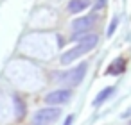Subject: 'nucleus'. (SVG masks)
<instances>
[{"mask_svg": "<svg viewBox=\"0 0 131 125\" xmlns=\"http://www.w3.org/2000/svg\"><path fill=\"white\" fill-rule=\"evenodd\" d=\"M97 41H99V38H97L95 34H88V36H84V38H83L74 48H70L68 52H65V54L61 55V64H68V63H72L74 59L81 57L83 54L93 50V48L97 47Z\"/></svg>", "mask_w": 131, "mask_h": 125, "instance_id": "nucleus-1", "label": "nucleus"}, {"mask_svg": "<svg viewBox=\"0 0 131 125\" xmlns=\"http://www.w3.org/2000/svg\"><path fill=\"white\" fill-rule=\"evenodd\" d=\"M97 16L95 15H88V16H81L77 20L72 22V29H74V36L72 41H81L84 36H88V31L95 25Z\"/></svg>", "mask_w": 131, "mask_h": 125, "instance_id": "nucleus-2", "label": "nucleus"}, {"mask_svg": "<svg viewBox=\"0 0 131 125\" xmlns=\"http://www.w3.org/2000/svg\"><path fill=\"white\" fill-rule=\"evenodd\" d=\"M86 68H88V63H81V64L75 66L74 70H70V72H67V73H61L59 79H61L65 84H68V86H79V84L83 82V79H84Z\"/></svg>", "mask_w": 131, "mask_h": 125, "instance_id": "nucleus-3", "label": "nucleus"}, {"mask_svg": "<svg viewBox=\"0 0 131 125\" xmlns=\"http://www.w3.org/2000/svg\"><path fill=\"white\" fill-rule=\"evenodd\" d=\"M58 116H59V109L58 107H45V109H40L38 113H34L32 123L34 125H49V123L56 121Z\"/></svg>", "mask_w": 131, "mask_h": 125, "instance_id": "nucleus-4", "label": "nucleus"}, {"mask_svg": "<svg viewBox=\"0 0 131 125\" xmlns=\"http://www.w3.org/2000/svg\"><path fill=\"white\" fill-rule=\"evenodd\" d=\"M72 96V91L70 89H56L52 93H49L45 96V104L49 105H61V104H67Z\"/></svg>", "mask_w": 131, "mask_h": 125, "instance_id": "nucleus-5", "label": "nucleus"}, {"mask_svg": "<svg viewBox=\"0 0 131 125\" xmlns=\"http://www.w3.org/2000/svg\"><path fill=\"white\" fill-rule=\"evenodd\" d=\"M124 70H126V59L124 57H118L117 61H113L110 66H108V75H120V73H124Z\"/></svg>", "mask_w": 131, "mask_h": 125, "instance_id": "nucleus-6", "label": "nucleus"}, {"mask_svg": "<svg viewBox=\"0 0 131 125\" xmlns=\"http://www.w3.org/2000/svg\"><path fill=\"white\" fill-rule=\"evenodd\" d=\"M90 4H92L90 0H70V2H68V11H70V13H81V11H84Z\"/></svg>", "mask_w": 131, "mask_h": 125, "instance_id": "nucleus-7", "label": "nucleus"}, {"mask_svg": "<svg viewBox=\"0 0 131 125\" xmlns=\"http://www.w3.org/2000/svg\"><path fill=\"white\" fill-rule=\"evenodd\" d=\"M113 93H115V88H113V86H108V88H104V89H102V91H101V93L95 96V100H93V105H101V104H102L104 100H108V98H110Z\"/></svg>", "mask_w": 131, "mask_h": 125, "instance_id": "nucleus-8", "label": "nucleus"}, {"mask_svg": "<svg viewBox=\"0 0 131 125\" xmlns=\"http://www.w3.org/2000/svg\"><path fill=\"white\" fill-rule=\"evenodd\" d=\"M13 102H15V116H16V120L20 121V120H24V116H25V104H24V100L20 98V96H15L13 98Z\"/></svg>", "mask_w": 131, "mask_h": 125, "instance_id": "nucleus-9", "label": "nucleus"}, {"mask_svg": "<svg viewBox=\"0 0 131 125\" xmlns=\"http://www.w3.org/2000/svg\"><path fill=\"white\" fill-rule=\"evenodd\" d=\"M117 25H118V18L115 16V18L111 20V23H110V27H108V36H111V34L115 32V29H117Z\"/></svg>", "mask_w": 131, "mask_h": 125, "instance_id": "nucleus-10", "label": "nucleus"}, {"mask_svg": "<svg viewBox=\"0 0 131 125\" xmlns=\"http://www.w3.org/2000/svg\"><path fill=\"white\" fill-rule=\"evenodd\" d=\"M106 2H108V0H97V4L93 6V9H95V11H99V9H102V7L106 6Z\"/></svg>", "mask_w": 131, "mask_h": 125, "instance_id": "nucleus-11", "label": "nucleus"}, {"mask_svg": "<svg viewBox=\"0 0 131 125\" xmlns=\"http://www.w3.org/2000/svg\"><path fill=\"white\" fill-rule=\"evenodd\" d=\"M72 121H74V116L70 114V116H67V120H65V123H63V125H72Z\"/></svg>", "mask_w": 131, "mask_h": 125, "instance_id": "nucleus-12", "label": "nucleus"}, {"mask_svg": "<svg viewBox=\"0 0 131 125\" xmlns=\"http://www.w3.org/2000/svg\"><path fill=\"white\" fill-rule=\"evenodd\" d=\"M129 114H131V109H127V111H126V113H124V114H122V116H124V118H127V116H129Z\"/></svg>", "mask_w": 131, "mask_h": 125, "instance_id": "nucleus-13", "label": "nucleus"}, {"mask_svg": "<svg viewBox=\"0 0 131 125\" xmlns=\"http://www.w3.org/2000/svg\"><path fill=\"white\" fill-rule=\"evenodd\" d=\"M129 125H131V123H129Z\"/></svg>", "mask_w": 131, "mask_h": 125, "instance_id": "nucleus-14", "label": "nucleus"}]
</instances>
